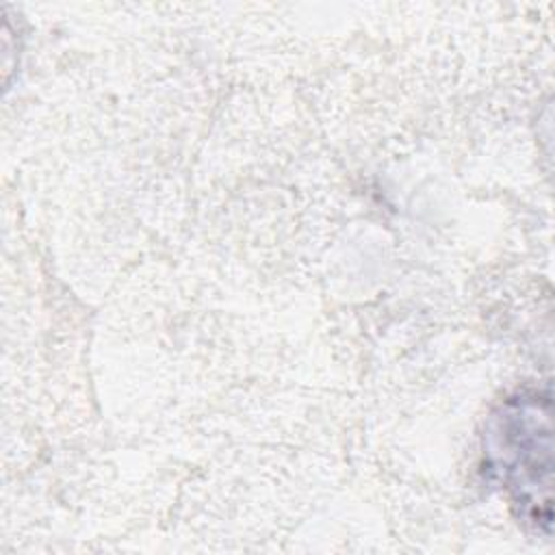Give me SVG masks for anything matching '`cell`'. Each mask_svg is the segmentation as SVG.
Instances as JSON below:
<instances>
[{
	"label": "cell",
	"mask_w": 555,
	"mask_h": 555,
	"mask_svg": "<svg viewBox=\"0 0 555 555\" xmlns=\"http://www.w3.org/2000/svg\"><path fill=\"white\" fill-rule=\"evenodd\" d=\"M486 462L516 516L548 533L553 520L551 392L522 390L505 399L486 429Z\"/></svg>",
	"instance_id": "cell-1"
}]
</instances>
